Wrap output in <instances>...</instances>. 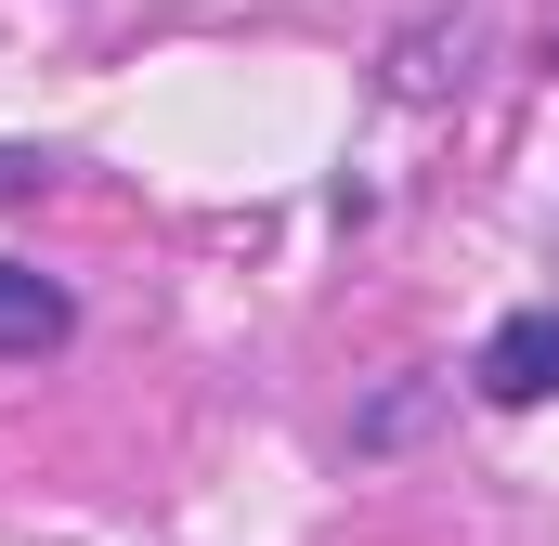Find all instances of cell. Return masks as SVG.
Returning <instances> with one entry per match:
<instances>
[{
    "mask_svg": "<svg viewBox=\"0 0 559 546\" xmlns=\"http://www.w3.org/2000/svg\"><path fill=\"white\" fill-rule=\"evenodd\" d=\"M79 312H66V286L52 273H26V261H0V352H52Z\"/></svg>",
    "mask_w": 559,
    "mask_h": 546,
    "instance_id": "obj_2",
    "label": "cell"
},
{
    "mask_svg": "<svg viewBox=\"0 0 559 546\" xmlns=\"http://www.w3.org/2000/svg\"><path fill=\"white\" fill-rule=\"evenodd\" d=\"M481 404H559V299H534V312H508L495 339H481Z\"/></svg>",
    "mask_w": 559,
    "mask_h": 546,
    "instance_id": "obj_1",
    "label": "cell"
}]
</instances>
